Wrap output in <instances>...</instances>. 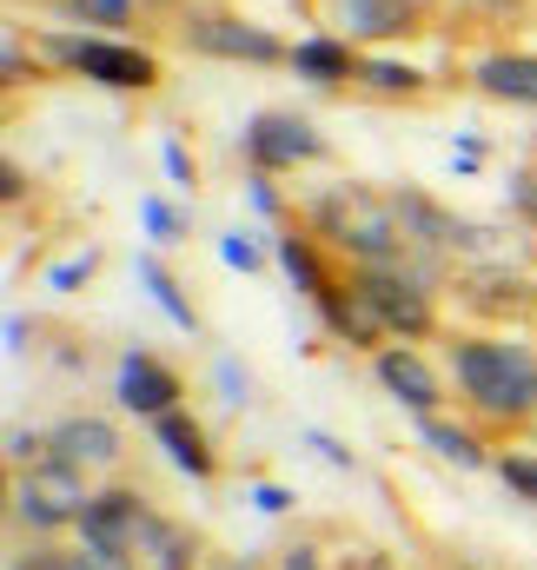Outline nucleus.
Wrapping results in <instances>:
<instances>
[{
  "mask_svg": "<svg viewBox=\"0 0 537 570\" xmlns=\"http://www.w3.org/2000/svg\"><path fill=\"white\" fill-rule=\"evenodd\" d=\"M451 385L491 425L537 419V352L518 338H451Z\"/></svg>",
  "mask_w": 537,
  "mask_h": 570,
  "instance_id": "f257e3e1",
  "label": "nucleus"
},
{
  "mask_svg": "<svg viewBox=\"0 0 537 570\" xmlns=\"http://www.w3.org/2000/svg\"><path fill=\"white\" fill-rule=\"evenodd\" d=\"M312 239L332 246L339 259L352 266H392L404 259V226H399V206L365 193V186H332L312 199Z\"/></svg>",
  "mask_w": 537,
  "mask_h": 570,
  "instance_id": "f03ea898",
  "label": "nucleus"
},
{
  "mask_svg": "<svg viewBox=\"0 0 537 570\" xmlns=\"http://www.w3.org/2000/svg\"><path fill=\"white\" fill-rule=\"evenodd\" d=\"M87 504H94V478L74 471V464H60V458H40V464H27V471H7V511H13V524L33 531V538L80 531Z\"/></svg>",
  "mask_w": 537,
  "mask_h": 570,
  "instance_id": "7ed1b4c3",
  "label": "nucleus"
},
{
  "mask_svg": "<svg viewBox=\"0 0 537 570\" xmlns=\"http://www.w3.org/2000/svg\"><path fill=\"white\" fill-rule=\"evenodd\" d=\"M179 47L199 53V60H233V67H279V60H292V47L272 27L233 13V7H186L179 13Z\"/></svg>",
  "mask_w": 537,
  "mask_h": 570,
  "instance_id": "20e7f679",
  "label": "nucleus"
},
{
  "mask_svg": "<svg viewBox=\"0 0 537 570\" xmlns=\"http://www.w3.org/2000/svg\"><path fill=\"white\" fill-rule=\"evenodd\" d=\"M47 60L94 80V87H120V94H153L159 87V60L134 40H114V33H47Z\"/></svg>",
  "mask_w": 537,
  "mask_h": 570,
  "instance_id": "39448f33",
  "label": "nucleus"
},
{
  "mask_svg": "<svg viewBox=\"0 0 537 570\" xmlns=\"http://www.w3.org/2000/svg\"><path fill=\"white\" fill-rule=\"evenodd\" d=\"M352 292L372 305V318L385 325V338H431L438 332V305H431V285L411 273V259L392 266H359Z\"/></svg>",
  "mask_w": 537,
  "mask_h": 570,
  "instance_id": "423d86ee",
  "label": "nucleus"
},
{
  "mask_svg": "<svg viewBox=\"0 0 537 570\" xmlns=\"http://www.w3.org/2000/svg\"><path fill=\"white\" fill-rule=\"evenodd\" d=\"M246 159H253V173H292V166H319L325 159V134L305 120V114H253L246 120Z\"/></svg>",
  "mask_w": 537,
  "mask_h": 570,
  "instance_id": "0eeeda50",
  "label": "nucleus"
},
{
  "mask_svg": "<svg viewBox=\"0 0 537 570\" xmlns=\"http://www.w3.org/2000/svg\"><path fill=\"white\" fill-rule=\"evenodd\" d=\"M114 399L134 412V419H166V412H179L186 405V379L166 365V358H153V352H120V372H114Z\"/></svg>",
  "mask_w": 537,
  "mask_h": 570,
  "instance_id": "6e6552de",
  "label": "nucleus"
},
{
  "mask_svg": "<svg viewBox=\"0 0 537 570\" xmlns=\"http://www.w3.org/2000/svg\"><path fill=\"white\" fill-rule=\"evenodd\" d=\"M146 498H139L134 484H100L94 491V504H87V518H80V544H94V551H114V558H127L139 538V524H146Z\"/></svg>",
  "mask_w": 537,
  "mask_h": 570,
  "instance_id": "1a4fd4ad",
  "label": "nucleus"
},
{
  "mask_svg": "<svg viewBox=\"0 0 537 570\" xmlns=\"http://www.w3.org/2000/svg\"><path fill=\"white\" fill-rule=\"evenodd\" d=\"M47 458H60V464H74V471L100 478V471H120L127 444H120V431L107 425V419L74 412V419H60V425L47 431Z\"/></svg>",
  "mask_w": 537,
  "mask_h": 570,
  "instance_id": "9d476101",
  "label": "nucleus"
},
{
  "mask_svg": "<svg viewBox=\"0 0 537 570\" xmlns=\"http://www.w3.org/2000/svg\"><path fill=\"white\" fill-rule=\"evenodd\" d=\"M372 372H379V385L399 399L411 419H438V412H445V379L431 372L424 352H411V345H385V352L372 358Z\"/></svg>",
  "mask_w": 537,
  "mask_h": 570,
  "instance_id": "9b49d317",
  "label": "nucleus"
},
{
  "mask_svg": "<svg viewBox=\"0 0 537 570\" xmlns=\"http://www.w3.org/2000/svg\"><path fill=\"white\" fill-rule=\"evenodd\" d=\"M325 13H332V33L345 47H385V40H404L418 27L411 0H325Z\"/></svg>",
  "mask_w": 537,
  "mask_h": 570,
  "instance_id": "f8f14e48",
  "label": "nucleus"
},
{
  "mask_svg": "<svg viewBox=\"0 0 537 570\" xmlns=\"http://www.w3.org/2000/svg\"><path fill=\"white\" fill-rule=\"evenodd\" d=\"M127 558H134V570H199L206 564V544H199L193 524H179L166 511H146V524H139Z\"/></svg>",
  "mask_w": 537,
  "mask_h": 570,
  "instance_id": "ddd939ff",
  "label": "nucleus"
},
{
  "mask_svg": "<svg viewBox=\"0 0 537 570\" xmlns=\"http://www.w3.org/2000/svg\"><path fill=\"white\" fill-rule=\"evenodd\" d=\"M153 444L186 471V478H199V484H213L219 478V451H213V431L199 425L186 405L179 412H166V419H153Z\"/></svg>",
  "mask_w": 537,
  "mask_h": 570,
  "instance_id": "4468645a",
  "label": "nucleus"
},
{
  "mask_svg": "<svg viewBox=\"0 0 537 570\" xmlns=\"http://www.w3.org/2000/svg\"><path fill=\"white\" fill-rule=\"evenodd\" d=\"M478 94L505 100V107H537V53H485L471 67Z\"/></svg>",
  "mask_w": 537,
  "mask_h": 570,
  "instance_id": "2eb2a0df",
  "label": "nucleus"
},
{
  "mask_svg": "<svg viewBox=\"0 0 537 570\" xmlns=\"http://www.w3.org/2000/svg\"><path fill=\"white\" fill-rule=\"evenodd\" d=\"M359 47H345L339 33H319V40H299L292 47V73L319 80V87H339V80H359Z\"/></svg>",
  "mask_w": 537,
  "mask_h": 570,
  "instance_id": "dca6fc26",
  "label": "nucleus"
},
{
  "mask_svg": "<svg viewBox=\"0 0 537 570\" xmlns=\"http://www.w3.org/2000/svg\"><path fill=\"white\" fill-rule=\"evenodd\" d=\"M279 266H285V279L299 285L312 305H325V298L339 292V279L325 273V259H319V239H312V233H279Z\"/></svg>",
  "mask_w": 537,
  "mask_h": 570,
  "instance_id": "f3484780",
  "label": "nucleus"
},
{
  "mask_svg": "<svg viewBox=\"0 0 537 570\" xmlns=\"http://www.w3.org/2000/svg\"><path fill=\"white\" fill-rule=\"evenodd\" d=\"M418 438L431 444V458H445V464H458V471H478V464L491 458L478 431L458 425V419H445V412H438V419H418Z\"/></svg>",
  "mask_w": 537,
  "mask_h": 570,
  "instance_id": "a211bd4d",
  "label": "nucleus"
},
{
  "mask_svg": "<svg viewBox=\"0 0 537 570\" xmlns=\"http://www.w3.org/2000/svg\"><path fill=\"white\" fill-rule=\"evenodd\" d=\"M319 312H325V325H332V332H339L345 345H379V338H385V325L372 318V305H365V298H359L352 285H339V292H332V298H325Z\"/></svg>",
  "mask_w": 537,
  "mask_h": 570,
  "instance_id": "6ab92c4d",
  "label": "nucleus"
},
{
  "mask_svg": "<svg viewBox=\"0 0 537 570\" xmlns=\"http://www.w3.org/2000/svg\"><path fill=\"white\" fill-rule=\"evenodd\" d=\"M359 87H365V94L411 100V94H424V73H418L411 60H392V53H365V60H359Z\"/></svg>",
  "mask_w": 537,
  "mask_h": 570,
  "instance_id": "aec40b11",
  "label": "nucleus"
},
{
  "mask_svg": "<svg viewBox=\"0 0 537 570\" xmlns=\"http://www.w3.org/2000/svg\"><path fill=\"white\" fill-rule=\"evenodd\" d=\"M139 285H146V292L159 298V312H166V318H173L179 332H193V338H199V312H193V298L179 292V279H173V273H166V266H159L153 253L139 259Z\"/></svg>",
  "mask_w": 537,
  "mask_h": 570,
  "instance_id": "412c9836",
  "label": "nucleus"
},
{
  "mask_svg": "<svg viewBox=\"0 0 537 570\" xmlns=\"http://www.w3.org/2000/svg\"><path fill=\"white\" fill-rule=\"evenodd\" d=\"M67 13L87 20V27H100V33H127L139 20V0H67Z\"/></svg>",
  "mask_w": 537,
  "mask_h": 570,
  "instance_id": "4be33fe9",
  "label": "nucleus"
},
{
  "mask_svg": "<svg viewBox=\"0 0 537 570\" xmlns=\"http://www.w3.org/2000/svg\"><path fill=\"white\" fill-rule=\"evenodd\" d=\"M498 478H505V491H511V498L537 504V458H531V451H511V458H498Z\"/></svg>",
  "mask_w": 537,
  "mask_h": 570,
  "instance_id": "5701e85b",
  "label": "nucleus"
},
{
  "mask_svg": "<svg viewBox=\"0 0 537 570\" xmlns=\"http://www.w3.org/2000/svg\"><path fill=\"white\" fill-rule=\"evenodd\" d=\"M94 273H100V253L87 246V253H74V259H60V266L47 273V285H53V292H80V279H94Z\"/></svg>",
  "mask_w": 537,
  "mask_h": 570,
  "instance_id": "b1692460",
  "label": "nucleus"
},
{
  "mask_svg": "<svg viewBox=\"0 0 537 570\" xmlns=\"http://www.w3.org/2000/svg\"><path fill=\"white\" fill-rule=\"evenodd\" d=\"M139 219H146V233H153L159 246H173V239H179V219H173V206H166V199H139Z\"/></svg>",
  "mask_w": 537,
  "mask_h": 570,
  "instance_id": "393cba45",
  "label": "nucleus"
},
{
  "mask_svg": "<svg viewBox=\"0 0 537 570\" xmlns=\"http://www.w3.org/2000/svg\"><path fill=\"white\" fill-rule=\"evenodd\" d=\"M219 392H226V405H246L253 399V379L240 372V358H219Z\"/></svg>",
  "mask_w": 537,
  "mask_h": 570,
  "instance_id": "a878e982",
  "label": "nucleus"
},
{
  "mask_svg": "<svg viewBox=\"0 0 537 570\" xmlns=\"http://www.w3.org/2000/svg\"><path fill=\"white\" fill-rule=\"evenodd\" d=\"M159 153H166V173H173V186H179V193H193V186H199V173H193V159H186V146H179V140H166Z\"/></svg>",
  "mask_w": 537,
  "mask_h": 570,
  "instance_id": "bb28decb",
  "label": "nucleus"
},
{
  "mask_svg": "<svg viewBox=\"0 0 537 570\" xmlns=\"http://www.w3.org/2000/svg\"><path fill=\"white\" fill-rule=\"evenodd\" d=\"M305 444H312V451H319L325 464H339V471H352V464H359V458H352V451H345V444H339L332 431H305Z\"/></svg>",
  "mask_w": 537,
  "mask_h": 570,
  "instance_id": "cd10ccee",
  "label": "nucleus"
},
{
  "mask_svg": "<svg viewBox=\"0 0 537 570\" xmlns=\"http://www.w3.org/2000/svg\"><path fill=\"white\" fill-rule=\"evenodd\" d=\"M219 259L253 273V266H260V246H253V239H240V233H226V239H219Z\"/></svg>",
  "mask_w": 537,
  "mask_h": 570,
  "instance_id": "c85d7f7f",
  "label": "nucleus"
},
{
  "mask_svg": "<svg viewBox=\"0 0 537 570\" xmlns=\"http://www.w3.org/2000/svg\"><path fill=\"white\" fill-rule=\"evenodd\" d=\"M253 504H260L266 518H285V511H292V491H285V484H253Z\"/></svg>",
  "mask_w": 537,
  "mask_h": 570,
  "instance_id": "c756f323",
  "label": "nucleus"
},
{
  "mask_svg": "<svg viewBox=\"0 0 537 570\" xmlns=\"http://www.w3.org/2000/svg\"><path fill=\"white\" fill-rule=\"evenodd\" d=\"M511 206H525L537 219V173H511Z\"/></svg>",
  "mask_w": 537,
  "mask_h": 570,
  "instance_id": "7c9ffc66",
  "label": "nucleus"
},
{
  "mask_svg": "<svg viewBox=\"0 0 537 570\" xmlns=\"http://www.w3.org/2000/svg\"><path fill=\"white\" fill-rule=\"evenodd\" d=\"M27 80V53H20V40L7 33V87H20Z\"/></svg>",
  "mask_w": 537,
  "mask_h": 570,
  "instance_id": "2f4dec72",
  "label": "nucleus"
},
{
  "mask_svg": "<svg viewBox=\"0 0 537 570\" xmlns=\"http://www.w3.org/2000/svg\"><path fill=\"white\" fill-rule=\"evenodd\" d=\"M253 206H260L266 219L279 213V193H272V179H266V173H253Z\"/></svg>",
  "mask_w": 537,
  "mask_h": 570,
  "instance_id": "473e14b6",
  "label": "nucleus"
},
{
  "mask_svg": "<svg viewBox=\"0 0 537 570\" xmlns=\"http://www.w3.org/2000/svg\"><path fill=\"white\" fill-rule=\"evenodd\" d=\"M279 570H319V564H312V544H285Z\"/></svg>",
  "mask_w": 537,
  "mask_h": 570,
  "instance_id": "72a5a7b5",
  "label": "nucleus"
},
{
  "mask_svg": "<svg viewBox=\"0 0 537 570\" xmlns=\"http://www.w3.org/2000/svg\"><path fill=\"white\" fill-rule=\"evenodd\" d=\"M20 345H27V318L13 312V318H7V352H20Z\"/></svg>",
  "mask_w": 537,
  "mask_h": 570,
  "instance_id": "f704fd0d",
  "label": "nucleus"
},
{
  "mask_svg": "<svg viewBox=\"0 0 537 570\" xmlns=\"http://www.w3.org/2000/svg\"><path fill=\"white\" fill-rule=\"evenodd\" d=\"M352 570H399L392 558H365V564H352Z\"/></svg>",
  "mask_w": 537,
  "mask_h": 570,
  "instance_id": "c9c22d12",
  "label": "nucleus"
},
{
  "mask_svg": "<svg viewBox=\"0 0 537 570\" xmlns=\"http://www.w3.org/2000/svg\"><path fill=\"white\" fill-rule=\"evenodd\" d=\"M213 570H253V564H240V558H219V564H213Z\"/></svg>",
  "mask_w": 537,
  "mask_h": 570,
  "instance_id": "e433bc0d",
  "label": "nucleus"
},
{
  "mask_svg": "<svg viewBox=\"0 0 537 570\" xmlns=\"http://www.w3.org/2000/svg\"><path fill=\"white\" fill-rule=\"evenodd\" d=\"M411 7H418V0H411Z\"/></svg>",
  "mask_w": 537,
  "mask_h": 570,
  "instance_id": "4c0bfd02",
  "label": "nucleus"
},
{
  "mask_svg": "<svg viewBox=\"0 0 537 570\" xmlns=\"http://www.w3.org/2000/svg\"><path fill=\"white\" fill-rule=\"evenodd\" d=\"M458 570H465V564H458Z\"/></svg>",
  "mask_w": 537,
  "mask_h": 570,
  "instance_id": "58836bf2",
  "label": "nucleus"
}]
</instances>
